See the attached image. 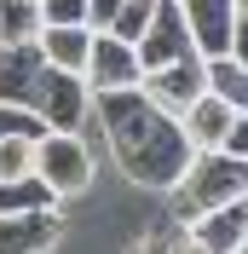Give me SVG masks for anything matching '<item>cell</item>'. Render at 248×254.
Returning a JSON list of instances; mask_svg holds the SVG:
<instances>
[{
    "label": "cell",
    "mask_w": 248,
    "mask_h": 254,
    "mask_svg": "<svg viewBox=\"0 0 248 254\" xmlns=\"http://www.w3.org/2000/svg\"><path fill=\"white\" fill-rule=\"evenodd\" d=\"M168 196H173V220L190 225V220H202V214H214V208L243 202V196H248V162L219 156V150H196L190 168L173 179Z\"/></svg>",
    "instance_id": "obj_2"
},
{
    "label": "cell",
    "mask_w": 248,
    "mask_h": 254,
    "mask_svg": "<svg viewBox=\"0 0 248 254\" xmlns=\"http://www.w3.org/2000/svg\"><path fill=\"white\" fill-rule=\"evenodd\" d=\"M35 208H58L52 202V190L41 179H12V185H0V214H35Z\"/></svg>",
    "instance_id": "obj_15"
},
{
    "label": "cell",
    "mask_w": 248,
    "mask_h": 254,
    "mask_svg": "<svg viewBox=\"0 0 248 254\" xmlns=\"http://www.w3.org/2000/svg\"><path fill=\"white\" fill-rule=\"evenodd\" d=\"M87 47H93V29L87 23H41L35 29V52L47 69H63V75H81L87 69Z\"/></svg>",
    "instance_id": "obj_11"
},
{
    "label": "cell",
    "mask_w": 248,
    "mask_h": 254,
    "mask_svg": "<svg viewBox=\"0 0 248 254\" xmlns=\"http://www.w3.org/2000/svg\"><path fill=\"white\" fill-rule=\"evenodd\" d=\"M87 127H98V139H104V150L116 156V168H122L133 185H144V190H173V179L185 174L190 156H196L185 144V133H179V122H173L168 110H156L139 87H133V93L93 98Z\"/></svg>",
    "instance_id": "obj_1"
},
{
    "label": "cell",
    "mask_w": 248,
    "mask_h": 254,
    "mask_svg": "<svg viewBox=\"0 0 248 254\" xmlns=\"http://www.w3.org/2000/svg\"><path fill=\"white\" fill-rule=\"evenodd\" d=\"M144 81L139 69V52L127 47V41H116V35H93V47H87V69H81V87L93 98L104 93H133Z\"/></svg>",
    "instance_id": "obj_6"
},
{
    "label": "cell",
    "mask_w": 248,
    "mask_h": 254,
    "mask_svg": "<svg viewBox=\"0 0 248 254\" xmlns=\"http://www.w3.org/2000/svg\"><path fill=\"white\" fill-rule=\"evenodd\" d=\"M35 179L52 190V202H69V196H87L98 179V156L87 133H41L35 139Z\"/></svg>",
    "instance_id": "obj_3"
},
{
    "label": "cell",
    "mask_w": 248,
    "mask_h": 254,
    "mask_svg": "<svg viewBox=\"0 0 248 254\" xmlns=\"http://www.w3.org/2000/svg\"><path fill=\"white\" fill-rule=\"evenodd\" d=\"M47 127L35 122L29 110H17V104H0V139H41Z\"/></svg>",
    "instance_id": "obj_18"
},
{
    "label": "cell",
    "mask_w": 248,
    "mask_h": 254,
    "mask_svg": "<svg viewBox=\"0 0 248 254\" xmlns=\"http://www.w3.org/2000/svg\"><path fill=\"white\" fill-rule=\"evenodd\" d=\"M150 12H156V0H122V12H116V23H110V35L133 47V41L144 35V23H150Z\"/></svg>",
    "instance_id": "obj_17"
},
{
    "label": "cell",
    "mask_w": 248,
    "mask_h": 254,
    "mask_svg": "<svg viewBox=\"0 0 248 254\" xmlns=\"http://www.w3.org/2000/svg\"><path fill=\"white\" fill-rule=\"evenodd\" d=\"M35 29H41L35 0H0V47H23L35 41Z\"/></svg>",
    "instance_id": "obj_14"
},
{
    "label": "cell",
    "mask_w": 248,
    "mask_h": 254,
    "mask_svg": "<svg viewBox=\"0 0 248 254\" xmlns=\"http://www.w3.org/2000/svg\"><path fill=\"white\" fill-rule=\"evenodd\" d=\"M185 17L196 58H243V12L248 0H173Z\"/></svg>",
    "instance_id": "obj_4"
},
{
    "label": "cell",
    "mask_w": 248,
    "mask_h": 254,
    "mask_svg": "<svg viewBox=\"0 0 248 254\" xmlns=\"http://www.w3.org/2000/svg\"><path fill=\"white\" fill-rule=\"evenodd\" d=\"M139 93L150 98L156 110L179 116L185 104H196V98H202V58H185V64H168V69L144 75V81H139Z\"/></svg>",
    "instance_id": "obj_10"
},
{
    "label": "cell",
    "mask_w": 248,
    "mask_h": 254,
    "mask_svg": "<svg viewBox=\"0 0 248 254\" xmlns=\"http://www.w3.org/2000/svg\"><path fill=\"white\" fill-rule=\"evenodd\" d=\"M133 52H139V69H144V75L168 69V64L196 58V47H190V35H185V17H179L173 0H156V12H150V23H144V35L133 41Z\"/></svg>",
    "instance_id": "obj_7"
},
{
    "label": "cell",
    "mask_w": 248,
    "mask_h": 254,
    "mask_svg": "<svg viewBox=\"0 0 248 254\" xmlns=\"http://www.w3.org/2000/svg\"><path fill=\"white\" fill-rule=\"evenodd\" d=\"M35 174V139H0V185Z\"/></svg>",
    "instance_id": "obj_16"
},
{
    "label": "cell",
    "mask_w": 248,
    "mask_h": 254,
    "mask_svg": "<svg viewBox=\"0 0 248 254\" xmlns=\"http://www.w3.org/2000/svg\"><path fill=\"white\" fill-rule=\"evenodd\" d=\"M243 116H248V110H231V104H219V98L202 93L196 104H185L173 122H179V133H185L190 150H219V144H225V133H231Z\"/></svg>",
    "instance_id": "obj_9"
},
{
    "label": "cell",
    "mask_w": 248,
    "mask_h": 254,
    "mask_svg": "<svg viewBox=\"0 0 248 254\" xmlns=\"http://www.w3.org/2000/svg\"><path fill=\"white\" fill-rule=\"evenodd\" d=\"M185 237L196 243L202 254H243V237H248V208L243 202H225L214 214H202V220L185 225Z\"/></svg>",
    "instance_id": "obj_12"
},
{
    "label": "cell",
    "mask_w": 248,
    "mask_h": 254,
    "mask_svg": "<svg viewBox=\"0 0 248 254\" xmlns=\"http://www.w3.org/2000/svg\"><path fill=\"white\" fill-rule=\"evenodd\" d=\"M29 116L47 133H87V116H93V93L81 87V75H63V69H47L41 87L29 98Z\"/></svg>",
    "instance_id": "obj_5"
},
{
    "label": "cell",
    "mask_w": 248,
    "mask_h": 254,
    "mask_svg": "<svg viewBox=\"0 0 248 254\" xmlns=\"http://www.w3.org/2000/svg\"><path fill=\"white\" fill-rule=\"evenodd\" d=\"M202 93L231 104V110H248V64L243 58H202Z\"/></svg>",
    "instance_id": "obj_13"
},
{
    "label": "cell",
    "mask_w": 248,
    "mask_h": 254,
    "mask_svg": "<svg viewBox=\"0 0 248 254\" xmlns=\"http://www.w3.org/2000/svg\"><path fill=\"white\" fill-rule=\"evenodd\" d=\"M69 237L63 208H35V214H0V254H52Z\"/></svg>",
    "instance_id": "obj_8"
}]
</instances>
